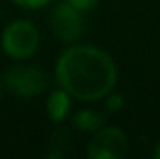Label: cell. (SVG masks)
<instances>
[{"mask_svg": "<svg viewBox=\"0 0 160 159\" xmlns=\"http://www.w3.org/2000/svg\"><path fill=\"white\" fill-rule=\"evenodd\" d=\"M104 122V116L99 114L97 111H80L78 114L73 118V123L75 127L82 131V133H93L97 131Z\"/></svg>", "mask_w": 160, "mask_h": 159, "instance_id": "obj_7", "label": "cell"}, {"mask_svg": "<svg viewBox=\"0 0 160 159\" xmlns=\"http://www.w3.org/2000/svg\"><path fill=\"white\" fill-rule=\"evenodd\" d=\"M155 157L160 159V142H158V146H157V150H155Z\"/></svg>", "mask_w": 160, "mask_h": 159, "instance_id": "obj_13", "label": "cell"}, {"mask_svg": "<svg viewBox=\"0 0 160 159\" xmlns=\"http://www.w3.org/2000/svg\"><path fill=\"white\" fill-rule=\"evenodd\" d=\"M4 90H6V84H4V79L0 77V99H2V96H4Z\"/></svg>", "mask_w": 160, "mask_h": 159, "instance_id": "obj_12", "label": "cell"}, {"mask_svg": "<svg viewBox=\"0 0 160 159\" xmlns=\"http://www.w3.org/2000/svg\"><path fill=\"white\" fill-rule=\"evenodd\" d=\"M56 79L69 96L80 101H95L110 94L118 80V68L104 51L75 45L60 56Z\"/></svg>", "mask_w": 160, "mask_h": 159, "instance_id": "obj_1", "label": "cell"}, {"mask_svg": "<svg viewBox=\"0 0 160 159\" xmlns=\"http://www.w3.org/2000/svg\"><path fill=\"white\" fill-rule=\"evenodd\" d=\"M104 107H106V112H116V111H119L121 107H123V97H121L119 94H118V96H110V97L106 99Z\"/></svg>", "mask_w": 160, "mask_h": 159, "instance_id": "obj_10", "label": "cell"}, {"mask_svg": "<svg viewBox=\"0 0 160 159\" xmlns=\"http://www.w3.org/2000/svg\"><path fill=\"white\" fill-rule=\"evenodd\" d=\"M69 144H71V135H69V131H67V129H58V131L52 135V139H50L47 156H48V157H62V156H65Z\"/></svg>", "mask_w": 160, "mask_h": 159, "instance_id": "obj_8", "label": "cell"}, {"mask_svg": "<svg viewBox=\"0 0 160 159\" xmlns=\"http://www.w3.org/2000/svg\"><path fill=\"white\" fill-rule=\"evenodd\" d=\"M127 152L128 140L119 127L99 129L88 146V156L91 159H123Z\"/></svg>", "mask_w": 160, "mask_h": 159, "instance_id": "obj_4", "label": "cell"}, {"mask_svg": "<svg viewBox=\"0 0 160 159\" xmlns=\"http://www.w3.org/2000/svg\"><path fill=\"white\" fill-rule=\"evenodd\" d=\"M39 45V32L34 23L19 19L9 23L2 32V49L15 60L30 58Z\"/></svg>", "mask_w": 160, "mask_h": 159, "instance_id": "obj_2", "label": "cell"}, {"mask_svg": "<svg viewBox=\"0 0 160 159\" xmlns=\"http://www.w3.org/2000/svg\"><path fill=\"white\" fill-rule=\"evenodd\" d=\"M67 2L84 13V11H91V9H95L97 4H99L101 0H67Z\"/></svg>", "mask_w": 160, "mask_h": 159, "instance_id": "obj_9", "label": "cell"}, {"mask_svg": "<svg viewBox=\"0 0 160 159\" xmlns=\"http://www.w3.org/2000/svg\"><path fill=\"white\" fill-rule=\"evenodd\" d=\"M50 28H52L54 36L63 43L77 41L84 30L82 11L77 9L75 6H71L67 0L60 2L50 13Z\"/></svg>", "mask_w": 160, "mask_h": 159, "instance_id": "obj_5", "label": "cell"}, {"mask_svg": "<svg viewBox=\"0 0 160 159\" xmlns=\"http://www.w3.org/2000/svg\"><path fill=\"white\" fill-rule=\"evenodd\" d=\"M4 84L9 92L19 97H34L47 90L48 79L39 68L34 66H13L4 77Z\"/></svg>", "mask_w": 160, "mask_h": 159, "instance_id": "obj_3", "label": "cell"}, {"mask_svg": "<svg viewBox=\"0 0 160 159\" xmlns=\"http://www.w3.org/2000/svg\"><path fill=\"white\" fill-rule=\"evenodd\" d=\"M15 2L17 6H22V8H43L47 4H50L52 0H11Z\"/></svg>", "mask_w": 160, "mask_h": 159, "instance_id": "obj_11", "label": "cell"}, {"mask_svg": "<svg viewBox=\"0 0 160 159\" xmlns=\"http://www.w3.org/2000/svg\"><path fill=\"white\" fill-rule=\"evenodd\" d=\"M71 96L62 88V90H54L48 99H47V114L52 122H63L69 109H71Z\"/></svg>", "mask_w": 160, "mask_h": 159, "instance_id": "obj_6", "label": "cell"}]
</instances>
